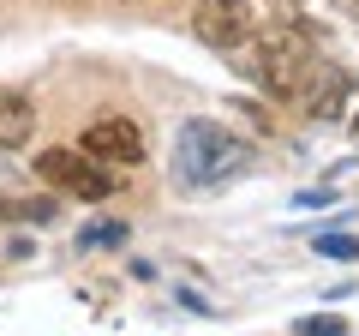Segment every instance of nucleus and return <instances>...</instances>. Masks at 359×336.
<instances>
[{
  "instance_id": "obj_2",
  "label": "nucleus",
  "mask_w": 359,
  "mask_h": 336,
  "mask_svg": "<svg viewBox=\"0 0 359 336\" xmlns=\"http://www.w3.org/2000/svg\"><path fill=\"white\" fill-rule=\"evenodd\" d=\"M318 78V30L311 25H276L257 37V84L269 96H306Z\"/></svg>"
},
{
  "instance_id": "obj_6",
  "label": "nucleus",
  "mask_w": 359,
  "mask_h": 336,
  "mask_svg": "<svg viewBox=\"0 0 359 336\" xmlns=\"http://www.w3.org/2000/svg\"><path fill=\"white\" fill-rule=\"evenodd\" d=\"M347 91H353V78H347L341 66H318V78L306 84V96H299V103H306L311 120H335V115L347 108Z\"/></svg>"
},
{
  "instance_id": "obj_1",
  "label": "nucleus",
  "mask_w": 359,
  "mask_h": 336,
  "mask_svg": "<svg viewBox=\"0 0 359 336\" xmlns=\"http://www.w3.org/2000/svg\"><path fill=\"white\" fill-rule=\"evenodd\" d=\"M245 168H252V144L233 138L228 127H216V120H186V127H180L174 181L186 186V193H216V186H228Z\"/></svg>"
},
{
  "instance_id": "obj_8",
  "label": "nucleus",
  "mask_w": 359,
  "mask_h": 336,
  "mask_svg": "<svg viewBox=\"0 0 359 336\" xmlns=\"http://www.w3.org/2000/svg\"><path fill=\"white\" fill-rule=\"evenodd\" d=\"M294 336H347V318H335V312H311V318L294 324Z\"/></svg>"
},
{
  "instance_id": "obj_4",
  "label": "nucleus",
  "mask_w": 359,
  "mask_h": 336,
  "mask_svg": "<svg viewBox=\"0 0 359 336\" xmlns=\"http://www.w3.org/2000/svg\"><path fill=\"white\" fill-rule=\"evenodd\" d=\"M78 150L96 156V162H108V168H132V162H144V127L126 120V115H102V120L84 127Z\"/></svg>"
},
{
  "instance_id": "obj_11",
  "label": "nucleus",
  "mask_w": 359,
  "mask_h": 336,
  "mask_svg": "<svg viewBox=\"0 0 359 336\" xmlns=\"http://www.w3.org/2000/svg\"><path fill=\"white\" fill-rule=\"evenodd\" d=\"M294 205H299V210H318V205H330V193H323V186H311V193H299Z\"/></svg>"
},
{
  "instance_id": "obj_5",
  "label": "nucleus",
  "mask_w": 359,
  "mask_h": 336,
  "mask_svg": "<svg viewBox=\"0 0 359 336\" xmlns=\"http://www.w3.org/2000/svg\"><path fill=\"white\" fill-rule=\"evenodd\" d=\"M252 30H257L252 0H204L192 13V37L204 49H240V42H252Z\"/></svg>"
},
{
  "instance_id": "obj_12",
  "label": "nucleus",
  "mask_w": 359,
  "mask_h": 336,
  "mask_svg": "<svg viewBox=\"0 0 359 336\" xmlns=\"http://www.w3.org/2000/svg\"><path fill=\"white\" fill-rule=\"evenodd\" d=\"M335 6H341V13H347V18H359V0H335Z\"/></svg>"
},
{
  "instance_id": "obj_13",
  "label": "nucleus",
  "mask_w": 359,
  "mask_h": 336,
  "mask_svg": "<svg viewBox=\"0 0 359 336\" xmlns=\"http://www.w3.org/2000/svg\"><path fill=\"white\" fill-rule=\"evenodd\" d=\"M353 132H359V115H353Z\"/></svg>"
},
{
  "instance_id": "obj_7",
  "label": "nucleus",
  "mask_w": 359,
  "mask_h": 336,
  "mask_svg": "<svg viewBox=\"0 0 359 336\" xmlns=\"http://www.w3.org/2000/svg\"><path fill=\"white\" fill-rule=\"evenodd\" d=\"M30 132H36V108L25 96H0V150L30 144Z\"/></svg>"
},
{
  "instance_id": "obj_10",
  "label": "nucleus",
  "mask_w": 359,
  "mask_h": 336,
  "mask_svg": "<svg viewBox=\"0 0 359 336\" xmlns=\"http://www.w3.org/2000/svg\"><path fill=\"white\" fill-rule=\"evenodd\" d=\"M323 259H359V234H318L311 240Z\"/></svg>"
},
{
  "instance_id": "obj_9",
  "label": "nucleus",
  "mask_w": 359,
  "mask_h": 336,
  "mask_svg": "<svg viewBox=\"0 0 359 336\" xmlns=\"http://www.w3.org/2000/svg\"><path fill=\"white\" fill-rule=\"evenodd\" d=\"M78 246H126V222H90Z\"/></svg>"
},
{
  "instance_id": "obj_3",
  "label": "nucleus",
  "mask_w": 359,
  "mask_h": 336,
  "mask_svg": "<svg viewBox=\"0 0 359 336\" xmlns=\"http://www.w3.org/2000/svg\"><path fill=\"white\" fill-rule=\"evenodd\" d=\"M36 174H42L48 193L84 198V205L120 193V174H108V162H96V156H84V150H42L36 156Z\"/></svg>"
}]
</instances>
